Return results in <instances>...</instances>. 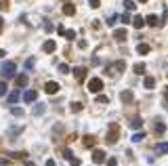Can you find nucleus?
I'll return each instance as SVG.
<instances>
[{"label":"nucleus","instance_id":"nucleus-23","mask_svg":"<svg viewBox=\"0 0 168 166\" xmlns=\"http://www.w3.org/2000/svg\"><path fill=\"white\" fill-rule=\"evenodd\" d=\"M145 139V132H134L132 135V143H141Z\"/></svg>","mask_w":168,"mask_h":166},{"label":"nucleus","instance_id":"nucleus-37","mask_svg":"<svg viewBox=\"0 0 168 166\" xmlns=\"http://www.w3.org/2000/svg\"><path fill=\"white\" fill-rule=\"evenodd\" d=\"M25 67H27V70H32V67H34V57H30V59H27V63H25Z\"/></svg>","mask_w":168,"mask_h":166},{"label":"nucleus","instance_id":"nucleus-27","mask_svg":"<svg viewBox=\"0 0 168 166\" xmlns=\"http://www.w3.org/2000/svg\"><path fill=\"white\" fill-rule=\"evenodd\" d=\"M11 114L17 116V118H21V116H23V109H21V107H11Z\"/></svg>","mask_w":168,"mask_h":166},{"label":"nucleus","instance_id":"nucleus-9","mask_svg":"<svg viewBox=\"0 0 168 166\" xmlns=\"http://www.w3.org/2000/svg\"><path fill=\"white\" fill-rule=\"evenodd\" d=\"M27 82H30V78H27L25 74H19V76L15 78V84H17L19 88H23V86H27Z\"/></svg>","mask_w":168,"mask_h":166},{"label":"nucleus","instance_id":"nucleus-7","mask_svg":"<svg viewBox=\"0 0 168 166\" xmlns=\"http://www.w3.org/2000/svg\"><path fill=\"white\" fill-rule=\"evenodd\" d=\"M42 51H44V53H55V51H57V42H55V40H46V42L42 44Z\"/></svg>","mask_w":168,"mask_h":166},{"label":"nucleus","instance_id":"nucleus-40","mask_svg":"<svg viewBox=\"0 0 168 166\" xmlns=\"http://www.w3.org/2000/svg\"><path fill=\"white\" fill-rule=\"evenodd\" d=\"M57 32H59L61 36H65V32H67V30H65V27H63V25H59V27H57Z\"/></svg>","mask_w":168,"mask_h":166},{"label":"nucleus","instance_id":"nucleus-12","mask_svg":"<svg viewBox=\"0 0 168 166\" xmlns=\"http://www.w3.org/2000/svg\"><path fill=\"white\" fill-rule=\"evenodd\" d=\"M145 23H147V19H143L141 15H137V17L132 19V27H137V30H141V27H143Z\"/></svg>","mask_w":168,"mask_h":166},{"label":"nucleus","instance_id":"nucleus-38","mask_svg":"<svg viewBox=\"0 0 168 166\" xmlns=\"http://www.w3.org/2000/svg\"><path fill=\"white\" fill-rule=\"evenodd\" d=\"M116 19H118V17H116V15H111V17L107 19V25H114V23H116Z\"/></svg>","mask_w":168,"mask_h":166},{"label":"nucleus","instance_id":"nucleus-14","mask_svg":"<svg viewBox=\"0 0 168 166\" xmlns=\"http://www.w3.org/2000/svg\"><path fill=\"white\" fill-rule=\"evenodd\" d=\"M63 13H65L67 17H72L74 13H76V6H74L72 2H65V4H63Z\"/></svg>","mask_w":168,"mask_h":166},{"label":"nucleus","instance_id":"nucleus-25","mask_svg":"<svg viewBox=\"0 0 168 166\" xmlns=\"http://www.w3.org/2000/svg\"><path fill=\"white\" fill-rule=\"evenodd\" d=\"M132 70H134V74H139V76H141V74H145V65H143V63H137Z\"/></svg>","mask_w":168,"mask_h":166},{"label":"nucleus","instance_id":"nucleus-28","mask_svg":"<svg viewBox=\"0 0 168 166\" xmlns=\"http://www.w3.org/2000/svg\"><path fill=\"white\" fill-rule=\"evenodd\" d=\"M164 131H166V126H164V122H156V132H158V135H162Z\"/></svg>","mask_w":168,"mask_h":166},{"label":"nucleus","instance_id":"nucleus-5","mask_svg":"<svg viewBox=\"0 0 168 166\" xmlns=\"http://www.w3.org/2000/svg\"><path fill=\"white\" fill-rule=\"evenodd\" d=\"M114 38H116L118 42H124V40L128 38V34H126V27H118V30L114 32Z\"/></svg>","mask_w":168,"mask_h":166},{"label":"nucleus","instance_id":"nucleus-8","mask_svg":"<svg viewBox=\"0 0 168 166\" xmlns=\"http://www.w3.org/2000/svg\"><path fill=\"white\" fill-rule=\"evenodd\" d=\"M120 99H122V103H132V101H134V95H132V91H122Z\"/></svg>","mask_w":168,"mask_h":166},{"label":"nucleus","instance_id":"nucleus-16","mask_svg":"<svg viewBox=\"0 0 168 166\" xmlns=\"http://www.w3.org/2000/svg\"><path fill=\"white\" fill-rule=\"evenodd\" d=\"M137 53H139V55H147V53H149V44H145V42H139V47H137Z\"/></svg>","mask_w":168,"mask_h":166},{"label":"nucleus","instance_id":"nucleus-2","mask_svg":"<svg viewBox=\"0 0 168 166\" xmlns=\"http://www.w3.org/2000/svg\"><path fill=\"white\" fill-rule=\"evenodd\" d=\"M15 70H17V65H15L13 61H4V63H2V71H0V76H2L4 80H9V78L15 76Z\"/></svg>","mask_w":168,"mask_h":166},{"label":"nucleus","instance_id":"nucleus-1","mask_svg":"<svg viewBox=\"0 0 168 166\" xmlns=\"http://www.w3.org/2000/svg\"><path fill=\"white\" fill-rule=\"evenodd\" d=\"M118 137H120V126H118L116 122H111V124H109V132H107V139H105V141H107L109 145H116V143H118Z\"/></svg>","mask_w":168,"mask_h":166},{"label":"nucleus","instance_id":"nucleus-42","mask_svg":"<svg viewBox=\"0 0 168 166\" xmlns=\"http://www.w3.org/2000/svg\"><path fill=\"white\" fill-rule=\"evenodd\" d=\"M44 30H46V32H53L55 27H53V23H44Z\"/></svg>","mask_w":168,"mask_h":166},{"label":"nucleus","instance_id":"nucleus-45","mask_svg":"<svg viewBox=\"0 0 168 166\" xmlns=\"http://www.w3.org/2000/svg\"><path fill=\"white\" fill-rule=\"evenodd\" d=\"M2 21H4V19H2V17H0V27H2Z\"/></svg>","mask_w":168,"mask_h":166},{"label":"nucleus","instance_id":"nucleus-10","mask_svg":"<svg viewBox=\"0 0 168 166\" xmlns=\"http://www.w3.org/2000/svg\"><path fill=\"white\" fill-rule=\"evenodd\" d=\"M93 162H95V164H101V162H105V154H103L101 149H95V152H93Z\"/></svg>","mask_w":168,"mask_h":166},{"label":"nucleus","instance_id":"nucleus-35","mask_svg":"<svg viewBox=\"0 0 168 166\" xmlns=\"http://www.w3.org/2000/svg\"><path fill=\"white\" fill-rule=\"evenodd\" d=\"M59 71H61V74H67V71H70V67H67L65 63H59Z\"/></svg>","mask_w":168,"mask_h":166},{"label":"nucleus","instance_id":"nucleus-13","mask_svg":"<svg viewBox=\"0 0 168 166\" xmlns=\"http://www.w3.org/2000/svg\"><path fill=\"white\" fill-rule=\"evenodd\" d=\"M36 97H38L36 91H27V93L23 95V101H25V103H34V101H36Z\"/></svg>","mask_w":168,"mask_h":166},{"label":"nucleus","instance_id":"nucleus-36","mask_svg":"<svg viewBox=\"0 0 168 166\" xmlns=\"http://www.w3.org/2000/svg\"><path fill=\"white\" fill-rule=\"evenodd\" d=\"M63 156H65L67 160H74V156H72V149H63Z\"/></svg>","mask_w":168,"mask_h":166},{"label":"nucleus","instance_id":"nucleus-30","mask_svg":"<svg viewBox=\"0 0 168 166\" xmlns=\"http://www.w3.org/2000/svg\"><path fill=\"white\" fill-rule=\"evenodd\" d=\"M6 91H9V86H6V82L2 80V82H0V97H4V95H6Z\"/></svg>","mask_w":168,"mask_h":166},{"label":"nucleus","instance_id":"nucleus-15","mask_svg":"<svg viewBox=\"0 0 168 166\" xmlns=\"http://www.w3.org/2000/svg\"><path fill=\"white\" fill-rule=\"evenodd\" d=\"M19 97H21V93H19V91H13L11 95H9V99H6V103H9V105L17 103V101H19Z\"/></svg>","mask_w":168,"mask_h":166},{"label":"nucleus","instance_id":"nucleus-24","mask_svg":"<svg viewBox=\"0 0 168 166\" xmlns=\"http://www.w3.org/2000/svg\"><path fill=\"white\" fill-rule=\"evenodd\" d=\"M130 126H132V128H141V126H143V120H141V118H132Z\"/></svg>","mask_w":168,"mask_h":166},{"label":"nucleus","instance_id":"nucleus-19","mask_svg":"<svg viewBox=\"0 0 168 166\" xmlns=\"http://www.w3.org/2000/svg\"><path fill=\"white\" fill-rule=\"evenodd\" d=\"M11 158H15V160H25V158H27V154H25V152H11Z\"/></svg>","mask_w":168,"mask_h":166},{"label":"nucleus","instance_id":"nucleus-32","mask_svg":"<svg viewBox=\"0 0 168 166\" xmlns=\"http://www.w3.org/2000/svg\"><path fill=\"white\" fill-rule=\"evenodd\" d=\"M97 103H109V97L107 95H99L97 97Z\"/></svg>","mask_w":168,"mask_h":166},{"label":"nucleus","instance_id":"nucleus-44","mask_svg":"<svg viewBox=\"0 0 168 166\" xmlns=\"http://www.w3.org/2000/svg\"><path fill=\"white\" fill-rule=\"evenodd\" d=\"M0 9H6V2H0Z\"/></svg>","mask_w":168,"mask_h":166},{"label":"nucleus","instance_id":"nucleus-20","mask_svg":"<svg viewBox=\"0 0 168 166\" xmlns=\"http://www.w3.org/2000/svg\"><path fill=\"white\" fill-rule=\"evenodd\" d=\"M145 19H147V23H149V25H154V27H156V25L160 23V19H158V15H147Z\"/></svg>","mask_w":168,"mask_h":166},{"label":"nucleus","instance_id":"nucleus-43","mask_svg":"<svg viewBox=\"0 0 168 166\" xmlns=\"http://www.w3.org/2000/svg\"><path fill=\"white\" fill-rule=\"evenodd\" d=\"M44 166H55V162H53V160H46V164Z\"/></svg>","mask_w":168,"mask_h":166},{"label":"nucleus","instance_id":"nucleus-21","mask_svg":"<svg viewBox=\"0 0 168 166\" xmlns=\"http://www.w3.org/2000/svg\"><path fill=\"white\" fill-rule=\"evenodd\" d=\"M124 9H126V11H134V9H137L134 0H124Z\"/></svg>","mask_w":168,"mask_h":166},{"label":"nucleus","instance_id":"nucleus-26","mask_svg":"<svg viewBox=\"0 0 168 166\" xmlns=\"http://www.w3.org/2000/svg\"><path fill=\"white\" fill-rule=\"evenodd\" d=\"M44 109H46V107H44V103L36 105V107H34V116H40V114H44Z\"/></svg>","mask_w":168,"mask_h":166},{"label":"nucleus","instance_id":"nucleus-4","mask_svg":"<svg viewBox=\"0 0 168 166\" xmlns=\"http://www.w3.org/2000/svg\"><path fill=\"white\" fill-rule=\"evenodd\" d=\"M103 88V80L101 78H90V82H88V91L90 93H99Z\"/></svg>","mask_w":168,"mask_h":166},{"label":"nucleus","instance_id":"nucleus-33","mask_svg":"<svg viewBox=\"0 0 168 166\" xmlns=\"http://www.w3.org/2000/svg\"><path fill=\"white\" fill-rule=\"evenodd\" d=\"M65 38H67V40H74V38H76V32H74V30H67V32H65Z\"/></svg>","mask_w":168,"mask_h":166},{"label":"nucleus","instance_id":"nucleus-39","mask_svg":"<svg viewBox=\"0 0 168 166\" xmlns=\"http://www.w3.org/2000/svg\"><path fill=\"white\" fill-rule=\"evenodd\" d=\"M107 166H118V160H116V158H111V160H107Z\"/></svg>","mask_w":168,"mask_h":166},{"label":"nucleus","instance_id":"nucleus-6","mask_svg":"<svg viewBox=\"0 0 168 166\" xmlns=\"http://www.w3.org/2000/svg\"><path fill=\"white\" fill-rule=\"evenodd\" d=\"M59 88H61V86H59L57 82H46V84H44V91H46L48 95H55V93H59Z\"/></svg>","mask_w":168,"mask_h":166},{"label":"nucleus","instance_id":"nucleus-11","mask_svg":"<svg viewBox=\"0 0 168 166\" xmlns=\"http://www.w3.org/2000/svg\"><path fill=\"white\" fill-rule=\"evenodd\" d=\"M74 76H76V80L82 82L84 78H86V67H74Z\"/></svg>","mask_w":168,"mask_h":166},{"label":"nucleus","instance_id":"nucleus-31","mask_svg":"<svg viewBox=\"0 0 168 166\" xmlns=\"http://www.w3.org/2000/svg\"><path fill=\"white\" fill-rule=\"evenodd\" d=\"M72 111H76V114H78V111H82V103H80V101L72 103Z\"/></svg>","mask_w":168,"mask_h":166},{"label":"nucleus","instance_id":"nucleus-41","mask_svg":"<svg viewBox=\"0 0 168 166\" xmlns=\"http://www.w3.org/2000/svg\"><path fill=\"white\" fill-rule=\"evenodd\" d=\"M70 164H72V166H80V160H78V158H74V160H70Z\"/></svg>","mask_w":168,"mask_h":166},{"label":"nucleus","instance_id":"nucleus-29","mask_svg":"<svg viewBox=\"0 0 168 166\" xmlns=\"http://www.w3.org/2000/svg\"><path fill=\"white\" fill-rule=\"evenodd\" d=\"M120 21H122V23H124V25H126V23H132V21H130V15H128V13H122Z\"/></svg>","mask_w":168,"mask_h":166},{"label":"nucleus","instance_id":"nucleus-18","mask_svg":"<svg viewBox=\"0 0 168 166\" xmlns=\"http://www.w3.org/2000/svg\"><path fill=\"white\" fill-rule=\"evenodd\" d=\"M156 152H158V154H168V143H158Z\"/></svg>","mask_w":168,"mask_h":166},{"label":"nucleus","instance_id":"nucleus-34","mask_svg":"<svg viewBox=\"0 0 168 166\" xmlns=\"http://www.w3.org/2000/svg\"><path fill=\"white\" fill-rule=\"evenodd\" d=\"M88 4H90V9H99V6H101L99 0H88Z\"/></svg>","mask_w":168,"mask_h":166},{"label":"nucleus","instance_id":"nucleus-22","mask_svg":"<svg viewBox=\"0 0 168 166\" xmlns=\"http://www.w3.org/2000/svg\"><path fill=\"white\" fill-rule=\"evenodd\" d=\"M154 86H156V78L147 76V78H145V88H154Z\"/></svg>","mask_w":168,"mask_h":166},{"label":"nucleus","instance_id":"nucleus-17","mask_svg":"<svg viewBox=\"0 0 168 166\" xmlns=\"http://www.w3.org/2000/svg\"><path fill=\"white\" fill-rule=\"evenodd\" d=\"M84 147H95V137L93 135H86L84 137Z\"/></svg>","mask_w":168,"mask_h":166},{"label":"nucleus","instance_id":"nucleus-46","mask_svg":"<svg viewBox=\"0 0 168 166\" xmlns=\"http://www.w3.org/2000/svg\"><path fill=\"white\" fill-rule=\"evenodd\" d=\"M139 2H141V4H145V2H147V0H139Z\"/></svg>","mask_w":168,"mask_h":166},{"label":"nucleus","instance_id":"nucleus-3","mask_svg":"<svg viewBox=\"0 0 168 166\" xmlns=\"http://www.w3.org/2000/svg\"><path fill=\"white\" fill-rule=\"evenodd\" d=\"M107 70L111 71L114 76H118L120 71H124V70H126V61H116V63H111V65H109Z\"/></svg>","mask_w":168,"mask_h":166}]
</instances>
